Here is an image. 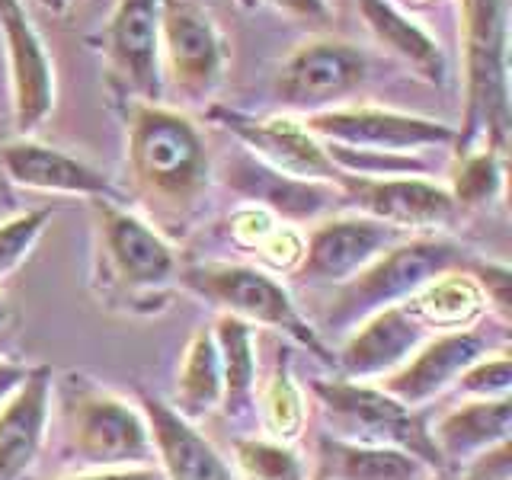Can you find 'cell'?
Segmentation results:
<instances>
[{
	"label": "cell",
	"mask_w": 512,
	"mask_h": 480,
	"mask_svg": "<svg viewBox=\"0 0 512 480\" xmlns=\"http://www.w3.org/2000/svg\"><path fill=\"white\" fill-rule=\"evenodd\" d=\"M125 157L138 196L164 221H186L212 186V154L186 112L164 103H128Z\"/></svg>",
	"instance_id": "6da1fadb"
},
{
	"label": "cell",
	"mask_w": 512,
	"mask_h": 480,
	"mask_svg": "<svg viewBox=\"0 0 512 480\" xmlns=\"http://www.w3.org/2000/svg\"><path fill=\"white\" fill-rule=\"evenodd\" d=\"M464 122L455 151L506 148L509 135V4L461 0Z\"/></svg>",
	"instance_id": "7a4b0ae2"
},
{
	"label": "cell",
	"mask_w": 512,
	"mask_h": 480,
	"mask_svg": "<svg viewBox=\"0 0 512 480\" xmlns=\"http://www.w3.org/2000/svg\"><path fill=\"white\" fill-rule=\"evenodd\" d=\"M471 263L468 247L445 234H413L375 256L362 272L340 285L327 311V330L346 333L381 308L407 301L432 279Z\"/></svg>",
	"instance_id": "3957f363"
},
{
	"label": "cell",
	"mask_w": 512,
	"mask_h": 480,
	"mask_svg": "<svg viewBox=\"0 0 512 480\" xmlns=\"http://www.w3.org/2000/svg\"><path fill=\"white\" fill-rule=\"evenodd\" d=\"M55 394L64 436L77 461L93 471L144 468L154 461L151 429L141 407L93 384L87 375H68Z\"/></svg>",
	"instance_id": "277c9868"
},
{
	"label": "cell",
	"mask_w": 512,
	"mask_h": 480,
	"mask_svg": "<svg viewBox=\"0 0 512 480\" xmlns=\"http://www.w3.org/2000/svg\"><path fill=\"white\" fill-rule=\"evenodd\" d=\"M176 282H183L189 292L202 295L205 301L218 304L224 314L244 320L250 327L263 324L269 330L288 336V340L304 346L308 352H314L320 362L336 365L324 336L314 330V324L295 304L292 292H288L272 272L260 266L208 260V263H192L180 269V279Z\"/></svg>",
	"instance_id": "5b68a950"
},
{
	"label": "cell",
	"mask_w": 512,
	"mask_h": 480,
	"mask_svg": "<svg viewBox=\"0 0 512 480\" xmlns=\"http://www.w3.org/2000/svg\"><path fill=\"white\" fill-rule=\"evenodd\" d=\"M96 240L106 288L128 304L164 301L167 288L180 279V260L170 240L151 221L125 208L122 199H93Z\"/></svg>",
	"instance_id": "8992f818"
},
{
	"label": "cell",
	"mask_w": 512,
	"mask_h": 480,
	"mask_svg": "<svg viewBox=\"0 0 512 480\" xmlns=\"http://www.w3.org/2000/svg\"><path fill=\"white\" fill-rule=\"evenodd\" d=\"M314 394L317 404L330 416L336 439L362 442V445H391L420 458L429 471L445 468L423 416L413 407H404L400 400H394L388 391H381L378 384L333 378V381H317Z\"/></svg>",
	"instance_id": "52a82bcc"
},
{
	"label": "cell",
	"mask_w": 512,
	"mask_h": 480,
	"mask_svg": "<svg viewBox=\"0 0 512 480\" xmlns=\"http://www.w3.org/2000/svg\"><path fill=\"white\" fill-rule=\"evenodd\" d=\"M228 39L199 0H160V77L183 103L205 106L228 74Z\"/></svg>",
	"instance_id": "ba28073f"
},
{
	"label": "cell",
	"mask_w": 512,
	"mask_h": 480,
	"mask_svg": "<svg viewBox=\"0 0 512 480\" xmlns=\"http://www.w3.org/2000/svg\"><path fill=\"white\" fill-rule=\"evenodd\" d=\"M304 128L327 148L356 154L416 157L420 151H442L458 144L455 125L384 106H333L304 119Z\"/></svg>",
	"instance_id": "9c48e42d"
},
{
	"label": "cell",
	"mask_w": 512,
	"mask_h": 480,
	"mask_svg": "<svg viewBox=\"0 0 512 480\" xmlns=\"http://www.w3.org/2000/svg\"><path fill=\"white\" fill-rule=\"evenodd\" d=\"M368 77V55L359 45L333 36L304 39L288 52L272 80V96L282 109L324 112L343 106L349 93H356Z\"/></svg>",
	"instance_id": "30bf717a"
},
{
	"label": "cell",
	"mask_w": 512,
	"mask_h": 480,
	"mask_svg": "<svg viewBox=\"0 0 512 480\" xmlns=\"http://www.w3.org/2000/svg\"><path fill=\"white\" fill-rule=\"evenodd\" d=\"M212 116L221 128L244 144L247 154L253 160H260L269 170L295 176L304 183H327L336 186V180L343 176V170L333 164V157L327 154L324 141H317L304 122L292 116H250L231 106H208Z\"/></svg>",
	"instance_id": "8fae6325"
},
{
	"label": "cell",
	"mask_w": 512,
	"mask_h": 480,
	"mask_svg": "<svg viewBox=\"0 0 512 480\" xmlns=\"http://www.w3.org/2000/svg\"><path fill=\"white\" fill-rule=\"evenodd\" d=\"M0 36L7 45L13 128L20 138H32V132L55 112V58L23 0H0Z\"/></svg>",
	"instance_id": "7c38bea8"
},
{
	"label": "cell",
	"mask_w": 512,
	"mask_h": 480,
	"mask_svg": "<svg viewBox=\"0 0 512 480\" xmlns=\"http://www.w3.org/2000/svg\"><path fill=\"white\" fill-rule=\"evenodd\" d=\"M340 199L359 208V215L375 218L397 231H436L452 224L461 212L452 189L426 176H359L343 173L336 180Z\"/></svg>",
	"instance_id": "4fadbf2b"
},
{
	"label": "cell",
	"mask_w": 512,
	"mask_h": 480,
	"mask_svg": "<svg viewBox=\"0 0 512 480\" xmlns=\"http://www.w3.org/2000/svg\"><path fill=\"white\" fill-rule=\"evenodd\" d=\"M103 61L132 100L160 103V0H116L103 26Z\"/></svg>",
	"instance_id": "5bb4252c"
},
{
	"label": "cell",
	"mask_w": 512,
	"mask_h": 480,
	"mask_svg": "<svg viewBox=\"0 0 512 480\" xmlns=\"http://www.w3.org/2000/svg\"><path fill=\"white\" fill-rule=\"evenodd\" d=\"M404 237H407L404 231L388 228V224L365 215H343V218L320 221L304 237L298 276L311 285L340 288L343 282H349L356 272H362L372 263L375 256H381Z\"/></svg>",
	"instance_id": "9a60e30c"
},
{
	"label": "cell",
	"mask_w": 512,
	"mask_h": 480,
	"mask_svg": "<svg viewBox=\"0 0 512 480\" xmlns=\"http://www.w3.org/2000/svg\"><path fill=\"white\" fill-rule=\"evenodd\" d=\"M487 352H490V340L477 327L436 333V336H429L397 372L381 378L378 388L388 391L404 407L416 410L420 404H426V400L439 397L445 388L458 384V378L468 372L477 359H484Z\"/></svg>",
	"instance_id": "2e32d148"
},
{
	"label": "cell",
	"mask_w": 512,
	"mask_h": 480,
	"mask_svg": "<svg viewBox=\"0 0 512 480\" xmlns=\"http://www.w3.org/2000/svg\"><path fill=\"white\" fill-rule=\"evenodd\" d=\"M432 333L420 317H416L404 301L381 308L372 317H365L362 324L346 336L343 349L336 352V368L343 378L352 381H372L388 378L397 372L416 349H420Z\"/></svg>",
	"instance_id": "e0dca14e"
},
{
	"label": "cell",
	"mask_w": 512,
	"mask_h": 480,
	"mask_svg": "<svg viewBox=\"0 0 512 480\" xmlns=\"http://www.w3.org/2000/svg\"><path fill=\"white\" fill-rule=\"evenodd\" d=\"M0 164L7 176L29 192H48V196H80V199H122L112 180L87 160H80L52 144L36 138H16L4 144Z\"/></svg>",
	"instance_id": "ac0fdd59"
},
{
	"label": "cell",
	"mask_w": 512,
	"mask_h": 480,
	"mask_svg": "<svg viewBox=\"0 0 512 480\" xmlns=\"http://www.w3.org/2000/svg\"><path fill=\"white\" fill-rule=\"evenodd\" d=\"M55 404V375L52 368H29L4 404H0V480H20L36 464L48 416Z\"/></svg>",
	"instance_id": "d6986e66"
},
{
	"label": "cell",
	"mask_w": 512,
	"mask_h": 480,
	"mask_svg": "<svg viewBox=\"0 0 512 480\" xmlns=\"http://www.w3.org/2000/svg\"><path fill=\"white\" fill-rule=\"evenodd\" d=\"M141 413L151 429L154 461L164 480H240L202 432L160 397L141 394Z\"/></svg>",
	"instance_id": "ffe728a7"
},
{
	"label": "cell",
	"mask_w": 512,
	"mask_h": 480,
	"mask_svg": "<svg viewBox=\"0 0 512 480\" xmlns=\"http://www.w3.org/2000/svg\"><path fill=\"white\" fill-rule=\"evenodd\" d=\"M356 7L365 29L372 32V39L384 52L404 61L416 77L429 80V84H445L448 61L439 39L426 26H420L410 13L394 7L391 0H356Z\"/></svg>",
	"instance_id": "44dd1931"
},
{
	"label": "cell",
	"mask_w": 512,
	"mask_h": 480,
	"mask_svg": "<svg viewBox=\"0 0 512 480\" xmlns=\"http://www.w3.org/2000/svg\"><path fill=\"white\" fill-rule=\"evenodd\" d=\"M512 429V404L509 397H493V400H468L455 410H448L436 423L432 442H436L442 461H468V458H484L493 448H503L509 442Z\"/></svg>",
	"instance_id": "7402d4cb"
},
{
	"label": "cell",
	"mask_w": 512,
	"mask_h": 480,
	"mask_svg": "<svg viewBox=\"0 0 512 480\" xmlns=\"http://www.w3.org/2000/svg\"><path fill=\"white\" fill-rule=\"evenodd\" d=\"M404 304L423 320L432 333L468 330L490 308L484 288L477 285V279L468 272V266L432 279L416 295H410Z\"/></svg>",
	"instance_id": "603a6c76"
},
{
	"label": "cell",
	"mask_w": 512,
	"mask_h": 480,
	"mask_svg": "<svg viewBox=\"0 0 512 480\" xmlns=\"http://www.w3.org/2000/svg\"><path fill=\"white\" fill-rule=\"evenodd\" d=\"M320 461L330 480H423L429 468L391 445H362L327 436L320 439Z\"/></svg>",
	"instance_id": "cb8c5ba5"
},
{
	"label": "cell",
	"mask_w": 512,
	"mask_h": 480,
	"mask_svg": "<svg viewBox=\"0 0 512 480\" xmlns=\"http://www.w3.org/2000/svg\"><path fill=\"white\" fill-rule=\"evenodd\" d=\"M224 397V372H221V352L215 330H196L186 346L180 384H176V413L186 420H199L221 407Z\"/></svg>",
	"instance_id": "d4e9b609"
},
{
	"label": "cell",
	"mask_w": 512,
	"mask_h": 480,
	"mask_svg": "<svg viewBox=\"0 0 512 480\" xmlns=\"http://www.w3.org/2000/svg\"><path fill=\"white\" fill-rule=\"evenodd\" d=\"M215 340L221 352V372H224V397L221 410L244 420L253 413L256 394V352H253V330L244 320L231 314H221L215 324Z\"/></svg>",
	"instance_id": "484cf974"
},
{
	"label": "cell",
	"mask_w": 512,
	"mask_h": 480,
	"mask_svg": "<svg viewBox=\"0 0 512 480\" xmlns=\"http://www.w3.org/2000/svg\"><path fill=\"white\" fill-rule=\"evenodd\" d=\"M228 231L240 247L260 253V260L272 269H298L301 263L304 237L263 205H240L228 218Z\"/></svg>",
	"instance_id": "4316f807"
},
{
	"label": "cell",
	"mask_w": 512,
	"mask_h": 480,
	"mask_svg": "<svg viewBox=\"0 0 512 480\" xmlns=\"http://www.w3.org/2000/svg\"><path fill=\"white\" fill-rule=\"evenodd\" d=\"M234 464L240 480H304L301 458L279 439H237Z\"/></svg>",
	"instance_id": "83f0119b"
},
{
	"label": "cell",
	"mask_w": 512,
	"mask_h": 480,
	"mask_svg": "<svg viewBox=\"0 0 512 480\" xmlns=\"http://www.w3.org/2000/svg\"><path fill=\"white\" fill-rule=\"evenodd\" d=\"M458 154H464L458 170H455V186H452V196H455L458 208L487 205L490 199L500 196V189H503V151L468 148V151H458Z\"/></svg>",
	"instance_id": "f1b7e54d"
},
{
	"label": "cell",
	"mask_w": 512,
	"mask_h": 480,
	"mask_svg": "<svg viewBox=\"0 0 512 480\" xmlns=\"http://www.w3.org/2000/svg\"><path fill=\"white\" fill-rule=\"evenodd\" d=\"M52 218H55V208L39 205V208H26V212L0 221V282L29 260V253L36 250Z\"/></svg>",
	"instance_id": "f546056e"
},
{
	"label": "cell",
	"mask_w": 512,
	"mask_h": 480,
	"mask_svg": "<svg viewBox=\"0 0 512 480\" xmlns=\"http://www.w3.org/2000/svg\"><path fill=\"white\" fill-rule=\"evenodd\" d=\"M263 416L266 426L272 432V439L279 442H292L301 436L304 426V397L298 391V384L288 375V368H279L272 381L263 391Z\"/></svg>",
	"instance_id": "4dcf8cb0"
},
{
	"label": "cell",
	"mask_w": 512,
	"mask_h": 480,
	"mask_svg": "<svg viewBox=\"0 0 512 480\" xmlns=\"http://www.w3.org/2000/svg\"><path fill=\"white\" fill-rule=\"evenodd\" d=\"M458 388L471 397L480 400H493V397H509L512 391V362H509V352L500 349L496 356L477 359L468 372L458 378Z\"/></svg>",
	"instance_id": "1f68e13d"
},
{
	"label": "cell",
	"mask_w": 512,
	"mask_h": 480,
	"mask_svg": "<svg viewBox=\"0 0 512 480\" xmlns=\"http://www.w3.org/2000/svg\"><path fill=\"white\" fill-rule=\"evenodd\" d=\"M279 13L292 16V20H304V23H330L333 20V7L330 0H266Z\"/></svg>",
	"instance_id": "d6a6232c"
},
{
	"label": "cell",
	"mask_w": 512,
	"mask_h": 480,
	"mask_svg": "<svg viewBox=\"0 0 512 480\" xmlns=\"http://www.w3.org/2000/svg\"><path fill=\"white\" fill-rule=\"evenodd\" d=\"M68 480H164L160 468L154 464H144V468H106V471H90V474H77Z\"/></svg>",
	"instance_id": "836d02e7"
},
{
	"label": "cell",
	"mask_w": 512,
	"mask_h": 480,
	"mask_svg": "<svg viewBox=\"0 0 512 480\" xmlns=\"http://www.w3.org/2000/svg\"><path fill=\"white\" fill-rule=\"evenodd\" d=\"M29 368L26 365H16V362H7V359H0V404L20 388V381L26 378Z\"/></svg>",
	"instance_id": "e575fe53"
},
{
	"label": "cell",
	"mask_w": 512,
	"mask_h": 480,
	"mask_svg": "<svg viewBox=\"0 0 512 480\" xmlns=\"http://www.w3.org/2000/svg\"><path fill=\"white\" fill-rule=\"evenodd\" d=\"M394 7H400V10H429V7H442L445 0H391Z\"/></svg>",
	"instance_id": "d590c367"
},
{
	"label": "cell",
	"mask_w": 512,
	"mask_h": 480,
	"mask_svg": "<svg viewBox=\"0 0 512 480\" xmlns=\"http://www.w3.org/2000/svg\"><path fill=\"white\" fill-rule=\"evenodd\" d=\"M39 4L45 10H52V13H68L74 4H80V0H39Z\"/></svg>",
	"instance_id": "8d00e7d4"
},
{
	"label": "cell",
	"mask_w": 512,
	"mask_h": 480,
	"mask_svg": "<svg viewBox=\"0 0 512 480\" xmlns=\"http://www.w3.org/2000/svg\"><path fill=\"white\" fill-rule=\"evenodd\" d=\"M10 327V308H7V301L0 298V333H4Z\"/></svg>",
	"instance_id": "74e56055"
},
{
	"label": "cell",
	"mask_w": 512,
	"mask_h": 480,
	"mask_svg": "<svg viewBox=\"0 0 512 480\" xmlns=\"http://www.w3.org/2000/svg\"><path fill=\"white\" fill-rule=\"evenodd\" d=\"M349 4V0H330V7H333V13H340L343 7Z\"/></svg>",
	"instance_id": "f35d334b"
},
{
	"label": "cell",
	"mask_w": 512,
	"mask_h": 480,
	"mask_svg": "<svg viewBox=\"0 0 512 480\" xmlns=\"http://www.w3.org/2000/svg\"><path fill=\"white\" fill-rule=\"evenodd\" d=\"M237 4H240V7H244V10H253L256 4H260V0H237Z\"/></svg>",
	"instance_id": "ab89813d"
}]
</instances>
